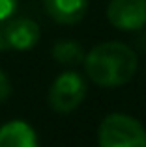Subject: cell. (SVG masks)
Returning a JSON list of instances; mask_svg holds the SVG:
<instances>
[{"mask_svg": "<svg viewBox=\"0 0 146 147\" xmlns=\"http://www.w3.org/2000/svg\"><path fill=\"white\" fill-rule=\"evenodd\" d=\"M84 65L94 84L103 88H118L133 78L137 71V56L128 45L107 41L88 52Z\"/></svg>", "mask_w": 146, "mask_h": 147, "instance_id": "cell-1", "label": "cell"}, {"mask_svg": "<svg viewBox=\"0 0 146 147\" xmlns=\"http://www.w3.org/2000/svg\"><path fill=\"white\" fill-rule=\"evenodd\" d=\"M99 147H146V130L126 114H111L98 130Z\"/></svg>", "mask_w": 146, "mask_h": 147, "instance_id": "cell-2", "label": "cell"}, {"mask_svg": "<svg viewBox=\"0 0 146 147\" xmlns=\"http://www.w3.org/2000/svg\"><path fill=\"white\" fill-rule=\"evenodd\" d=\"M84 95H86V84L83 76L68 71L55 78L49 90V104L58 114H70L83 102Z\"/></svg>", "mask_w": 146, "mask_h": 147, "instance_id": "cell-3", "label": "cell"}, {"mask_svg": "<svg viewBox=\"0 0 146 147\" xmlns=\"http://www.w3.org/2000/svg\"><path fill=\"white\" fill-rule=\"evenodd\" d=\"M107 17L118 30H141L146 24V0H111Z\"/></svg>", "mask_w": 146, "mask_h": 147, "instance_id": "cell-4", "label": "cell"}, {"mask_svg": "<svg viewBox=\"0 0 146 147\" xmlns=\"http://www.w3.org/2000/svg\"><path fill=\"white\" fill-rule=\"evenodd\" d=\"M6 47L15 50H28L40 41V26L36 21L26 17H15L4 24L2 28Z\"/></svg>", "mask_w": 146, "mask_h": 147, "instance_id": "cell-5", "label": "cell"}, {"mask_svg": "<svg viewBox=\"0 0 146 147\" xmlns=\"http://www.w3.org/2000/svg\"><path fill=\"white\" fill-rule=\"evenodd\" d=\"M47 15L60 24H75L88 11V0H43Z\"/></svg>", "mask_w": 146, "mask_h": 147, "instance_id": "cell-6", "label": "cell"}, {"mask_svg": "<svg viewBox=\"0 0 146 147\" xmlns=\"http://www.w3.org/2000/svg\"><path fill=\"white\" fill-rule=\"evenodd\" d=\"M0 147H38V140L28 123L10 121L0 129Z\"/></svg>", "mask_w": 146, "mask_h": 147, "instance_id": "cell-7", "label": "cell"}, {"mask_svg": "<svg viewBox=\"0 0 146 147\" xmlns=\"http://www.w3.org/2000/svg\"><path fill=\"white\" fill-rule=\"evenodd\" d=\"M53 58L56 61L64 65H77L84 60V50L77 41H71V39H64V41H58V43L53 47Z\"/></svg>", "mask_w": 146, "mask_h": 147, "instance_id": "cell-8", "label": "cell"}, {"mask_svg": "<svg viewBox=\"0 0 146 147\" xmlns=\"http://www.w3.org/2000/svg\"><path fill=\"white\" fill-rule=\"evenodd\" d=\"M17 9V0H0V21H6Z\"/></svg>", "mask_w": 146, "mask_h": 147, "instance_id": "cell-9", "label": "cell"}, {"mask_svg": "<svg viewBox=\"0 0 146 147\" xmlns=\"http://www.w3.org/2000/svg\"><path fill=\"white\" fill-rule=\"evenodd\" d=\"M11 93V84H10V78L2 73L0 69V102H4Z\"/></svg>", "mask_w": 146, "mask_h": 147, "instance_id": "cell-10", "label": "cell"}, {"mask_svg": "<svg viewBox=\"0 0 146 147\" xmlns=\"http://www.w3.org/2000/svg\"><path fill=\"white\" fill-rule=\"evenodd\" d=\"M4 49H8V47H6V39H4V32H2V28H0V52H2Z\"/></svg>", "mask_w": 146, "mask_h": 147, "instance_id": "cell-11", "label": "cell"}, {"mask_svg": "<svg viewBox=\"0 0 146 147\" xmlns=\"http://www.w3.org/2000/svg\"><path fill=\"white\" fill-rule=\"evenodd\" d=\"M139 45L143 47V50H146V34H144V36H141V37H139Z\"/></svg>", "mask_w": 146, "mask_h": 147, "instance_id": "cell-12", "label": "cell"}]
</instances>
